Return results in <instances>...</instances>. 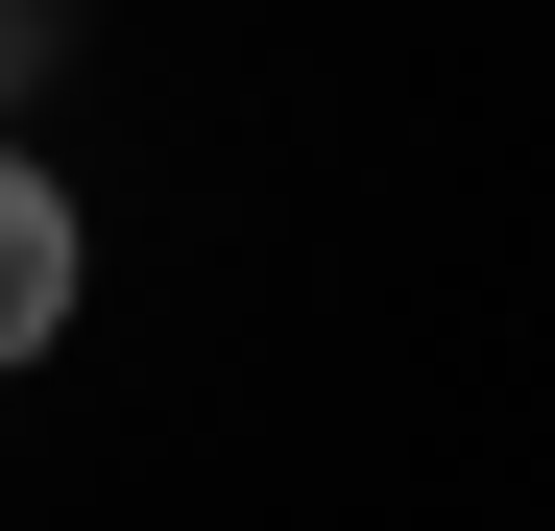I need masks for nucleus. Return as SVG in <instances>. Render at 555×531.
I'll use <instances>...</instances> for the list:
<instances>
[{
    "label": "nucleus",
    "mask_w": 555,
    "mask_h": 531,
    "mask_svg": "<svg viewBox=\"0 0 555 531\" xmlns=\"http://www.w3.org/2000/svg\"><path fill=\"white\" fill-rule=\"evenodd\" d=\"M49 338H73V194L0 145V363H49Z\"/></svg>",
    "instance_id": "obj_1"
}]
</instances>
